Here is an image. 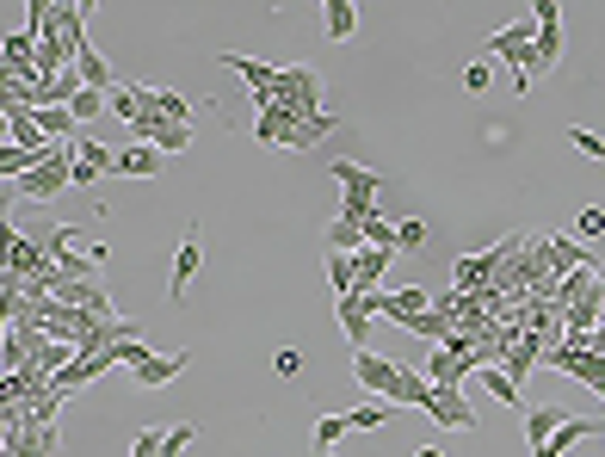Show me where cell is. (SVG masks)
<instances>
[{
	"mask_svg": "<svg viewBox=\"0 0 605 457\" xmlns=\"http://www.w3.org/2000/svg\"><path fill=\"white\" fill-rule=\"evenodd\" d=\"M352 433V420L346 414H322V420H315V457H334V445Z\"/></svg>",
	"mask_w": 605,
	"mask_h": 457,
	"instance_id": "cell-21",
	"label": "cell"
},
{
	"mask_svg": "<svg viewBox=\"0 0 605 457\" xmlns=\"http://www.w3.org/2000/svg\"><path fill=\"white\" fill-rule=\"evenodd\" d=\"M365 248H389V254H396V223H389V217H371V223H365Z\"/></svg>",
	"mask_w": 605,
	"mask_h": 457,
	"instance_id": "cell-28",
	"label": "cell"
},
{
	"mask_svg": "<svg viewBox=\"0 0 605 457\" xmlns=\"http://www.w3.org/2000/svg\"><path fill=\"white\" fill-rule=\"evenodd\" d=\"M278 371H284V377L303 371V353H297V346H284V353H278Z\"/></svg>",
	"mask_w": 605,
	"mask_h": 457,
	"instance_id": "cell-33",
	"label": "cell"
},
{
	"mask_svg": "<svg viewBox=\"0 0 605 457\" xmlns=\"http://www.w3.org/2000/svg\"><path fill=\"white\" fill-rule=\"evenodd\" d=\"M328 173L340 180V217H346V223H371V217H377V186H383V173H377V167H359V161H328Z\"/></svg>",
	"mask_w": 605,
	"mask_h": 457,
	"instance_id": "cell-2",
	"label": "cell"
},
{
	"mask_svg": "<svg viewBox=\"0 0 605 457\" xmlns=\"http://www.w3.org/2000/svg\"><path fill=\"white\" fill-rule=\"evenodd\" d=\"M62 451V433L44 427V433H0V457H56Z\"/></svg>",
	"mask_w": 605,
	"mask_h": 457,
	"instance_id": "cell-9",
	"label": "cell"
},
{
	"mask_svg": "<svg viewBox=\"0 0 605 457\" xmlns=\"http://www.w3.org/2000/svg\"><path fill=\"white\" fill-rule=\"evenodd\" d=\"M562 427H568V414H562V408H531V414H525V445L538 451V445H550Z\"/></svg>",
	"mask_w": 605,
	"mask_h": 457,
	"instance_id": "cell-11",
	"label": "cell"
},
{
	"mask_svg": "<svg viewBox=\"0 0 605 457\" xmlns=\"http://www.w3.org/2000/svg\"><path fill=\"white\" fill-rule=\"evenodd\" d=\"M426 420H433V433H451V427H476V408L464 390H433V408H426Z\"/></svg>",
	"mask_w": 605,
	"mask_h": 457,
	"instance_id": "cell-7",
	"label": "cell"
},
{
	"mask_svg": "<svg viewBox=\"0 0 605 457\" xmlns=\"http://www.w3.org/2000/svg\"><path fill=\"white\" fill-rule=\"evenodd\" d=\"M568 143H575L581 155H593V161H605V136H593V130H581V124L568 130Z\"/></svg>",
	"mask_w": 605,
	"mask_h": 457,
	"instance_id": "cell-31",
	"label": "cell"
},
{
	"mask_svg": "<svg viewBox=\"0 0 605 457\" xmlns=\"http://www.w3.org/2000/svg\"><path fill=\"white\" fill-rule=\"evenodd\" d=\"M155 167H161V155H155L149 143H136V149H124V155H118V173H124V180H149Z\"/></svg>",
	"mask_w": 605,
	"mask_h": 457,
	"instance_id": "cell-22",
	"label": "cell"
},
{
	"mask_svg": "<svg viewBox=\"0 0 605 457\" xmlns=\"http://www.w3.org/2000/svg\"><path fill=\"white\" fill-rule=\"evenodd\" d=\"M359 260V297H371L383 285V272H389V248H365V254H352Z\"/></svg>",
	"mask_w": 605,
	"mask_h": 457,
	"instance_id": "cell-20",
	"label": "cell"
},
{
	"mask_svg": "<svg viewBox=\"0 0 605 457\" xmlns=\"http://www.w3.org/2000/svg\"><path fill=\"white\" fill-rule=\"evenodd\" d=\"M322 19H328V38L334 44H352V31H359V7H352V0H328Z\"/></svg>",
	"mask_w": 605,
	"mask_h": 457,
	"instance_id": "cell-16",
	"label": "cell"
},
{
	"mask_svg": "<svg viewBox=\"0 0 605 457\" xmlns=\"http://www.w3.org/2000/svg\"><path fill=\"white\" fill-rule=\"evenodd\" d=\"M31 118H38L44 124V136H50V143H81V124H75V112H68V105H44V112H31Z\"/></svg>",
	"mask_w": 605,
	"mask_h": 457,
	"instance_id": "cell-14",
	"label": "cell"
},
{
	"mask_svg": "<svg viewBox=\"0 0 605 457\" xmlns=\"http://www.w3.org/2000/svg\"><path fill=\"white\" fill-rule=\"evenodd\" d=\"M68 173H75V186H93V180H105V173H99V167H87L81 155H75V167H68Z\"/></svg>",
	"mask_w": 605,
	"mask_h": 457,
	"instance_id": "cell-34",
	"label": "cell"
},
{
	"mask_svg": "<svg viewBox=\"0 0 605 457\" xmlns=\"http://www.w3.org/2000/svg\"><path fill=\"white\" fill-rule=\"evenodd\" d=\"M389 402H402V408H433V377H420L414 365H402V383H396V396H389Z\"/></svg>",
	"mask_w": 605,
	"mask_h": 457,
	"instance_id": "cell-13",
	"label": "cell"
},
{
	"mask_svg": "<svg viewBox=\"0 0 605 457\" xmlns=\"http://www.w3.org/2000/svg\"><path fill=\"white\" fill-rule=\"evenodd\" d=\"M322 241H328V254H365V223H346V217H334Z\"/></svg>",
	"mask_w": 605,
	"mask_h": 457,
	"instance_id": "cell-17",
	"label": "cell"
},
{
	"mask_svg": "<svg viewBox=\"0 0 605 457\" xmlns=\"http://www.w3.org/2000/svg\"><path fill=\"white\" fill-rule=\"evenodd\" d=\"M130 130H136L155 155H186V149H192V124H167V118H155V112H142Z\"/></svg>",
	"mask_w": 605,
	"mask_h": 457,
	"instance_id": "cell-6",
	"label": "cell"
},
{
	"mask_svg": "<svg viewBox=\"0 0 605 457\" xmlns=\"http://www.w3.org/2000/svg\"><path fill=\"white\" fill-rule=\"evenodd\" d=\"M389 408H396V402H359V408L346 414V420H352V433H377L383 420H389Z\"/></svg>",
	"mask_w": 605,
	"mask_h": 457,
	"instance_id": "cell-24",
	"label": "cell"
},
{
	"mask_svg": "<svg viewBox=\"0 0 605 457\" xmlns=\"http://www.w3.org/2000/svg\"><path fill=\"white\" fill-rule=\"evenodd\" d=\"M408 334H420V340H457V322H451V315H439V309H426V315H408V322H402Z\"/></svg>",
	"mask_w": 605,
	"mask_h": 457,
	"instance_id": "cell-15",
	"label": "cell"
},
{
	"mask_svg": "<svg viewBox=\"0 0 605 457\" xmlns=\"http://www.w3.org/2000/svg\"><path fill=\"white\" fill-rule=\"evenodd\" d=\"M75 68H81V81H87L93 93H112V87H118V75H112V62H105V56H99L93 44L81 50V62H75Z\"/></svg>",
	"mask_w": 605,
	"mask_h": 457,
	"instance_id": "cell-18",
	"label": "cell"
},
{
	"mask_svg": "<svg viewBox=\"0 0 605 457\" xmlns=\"http://www.w3.org/2000/svg\"><path fill=\"white\" fill-rule=\"evenodd\" d=\"M186 359L192 353H161V359H149V365L136 371V390H161V383H173V377L186 371Z\"/></svg>",
	"mask_w": 605,
	"mask_h": 457,
	"instance_id": "cell-12",
	"label": "cell"
},
{
	"mask_svg": "<svg viewBox=\"0 0 605 457\" xmlns=\"http://www.w3.org/2000/svg\"><path fill=\"white\" fill-rule=\"evenodd\" d=\"M198 439V427L192 420H180V427H167V445H161V457H186V445Z\"/></svg>",
	"mask_w": 605,
	"mask_h": 457,
	"instance_id": "cell-29",
	"label": "cell"
},
{
	"mask_svg": "<svg viewBox=\"0 0 605 457\" xmlns=\"http://www.w3.org/2000/svg\"><path fill=\"white\" fill-rule=\"evenodd\" d=\"M488 75H494V68H488V56H482V62H470V68H464V87H470V93H482V87H488Z\"/></svg>",
	"mask_w": 605,
	"mask_h": 457,
	"instance_id": "cell-32",
	"label": "cell"
},
{
	"mask_svg": "<svg viewBox=\"0 0 605 457\" xmlns=\"http://www.w3.org/2000/svg\"><path fill=\"white\" fill-rule=\"evenodd\" d=\"M142 112H155L167 124H192V99L173 93V87H142Z\"/></svg>",
	"mask_w": 605,
	"mask_h": 457,
	"instance_id": "cell-10",
	"label": "cell"
},
{
	"mask_svg": "<svg viewBox=\"0 0 605 457\" xmlns=\"http://www.w3.org/2000/svg\"><path fill=\"white\" fill-rule=\"evenodd\" d=\"M352 377H359V390H365L371 402H389V396H396V383H402V365L365 346V353H352Z\"/></svg>",
	"mask_w": 605,
	"mask_h": 457,
	"instance_id": "cell-4",
	"label": "cell"
},
{
	"mask_svg": "<svg viewBox=\"0 0 605 457\" xmlns=\"http://www.w3.org/2000/svg\"><path fill=\"white\" fill-rule=\"evenodd\" d=\"M204 272V229L198 223H186V235H180V254H173V272H167V297L180 303L186 291H192V278Z\"/></svg>",
	"mask_w": 605,
	"mask_h": 457,
	"instance_id": "cell-5",
	"label": "cell"
},
{
	"mask_svg": "<svg viewBox=\"0 0 605 457\" xmlns=\"http://www.w3.org/2000/svg\"><path fill=\"white\" fill-rule=\"evenodd\" d=\"M605 235V210L599 204H581L575 210V241H599Z\"/></svg>",
	"mask_w": 605,
	"mask_h": 457,
	"instance_id": "cell-27",
	"label": "cell"
},
{
	"mask_svg": "<svg viewBox=\"0 0 605 457\" xmlns=\"http://www.w3.org/2000/svg\"><path fill=\"white\" fill-rule=\"evenodd\" d=\"M334 315H340V328L352 340V353H365V346H371V303L352 291V297H334Z\"/></svg>",
	"mask_w": 605,
	"mask_h": 457,
	"instance_id": "cell-8",
	"label": "cell"
},
{
	"mask_svg": "<svg viewBox=\"0 0 605 457\" xmlns=\"http://www.w3.org/2000/svg\"><path fill=\"white\" fill-rule=\"evenodd\" d=\"M531 19H538V38H531V62H525V75L538 81V75H550L556 56H562V7H556V0H531Z\"/></svg>",
	"mask_w": 605,
	"mask_h": 457,
	"instance_id": "cell-3",
	"label": "cell"
},
{
	"mask_svg": "<svg viewBox=\"0 0 605 457\" xmlns=\"http://www.w3.org/2000/svg\"><path fill=\"white\" fill-rule=\"evenodd\" d=\"M81 161L99 167V173H118V149H105L99 136H81Z\"/></svg>",
	"mask_w": 605,
	"mask_h": 457,
	"instance_id": "cell-25",
	"label": "cell"
},
{
	"mask_svg": "<svg viewBox=\"0 0 605 457\" xmlns=\"http://www.w3.org/2000/svg\"><path fill=\"white\" fill-rule=\"evenodd\" d=\"M414 457H445V451H439V445H420V451H414Z\"/></svg>",
	"mask_w": 605,
	"mask_h": 457,
	"instance_id": "cell-35",
	"label": "cell"
},
{
	"mask_svg": "<svg viewBox=\"0 0 605 457\" xmlns=\"http://www.w3.org/2000/svg\"><path fill=\"white\" fill-rule=\"evenodd\" d=\"M68 112H75V124H93L99 112H112V93H93V87H87L75 105H68Z\"/></svg>",
	"mask_w": 605,
	"mask_h": 457,
	"instance_id": "cell-26",
	"label": "cell"
},
{
	"mask_svg": "<svg viewBox=\"0 0 605 457\" xmlns=\"http://www.w3.org/2000/svg\"><path fill=\"white\" fill-rule=\"evenodd\" d=\"M402 248H426V223H420V217L396 223V254H402Z\"/></svg>",
	"mask_w": 605,
	"mask_h": 457,
	"instance_id": "cell-30",
	"label": "cell"
},
{
	"mask_svg": "<svg viewBox=\"0 0 605 457\" xmlns=\"http://www.w3.org/2000/svg\"><path fill=\"white\" fill-rule=\"evenodd\" d=\"M7 136L19 149H50V136H44V124L31 118V112H7Z\"/></svg>",
	"mask_w": 605,
	"mask_h": 457,
	"instance_id": "cell-19",
	"label": "cell"
},
{
	"mask_svg": "<svg viewBox=\"0 0 605 457\" xmlns=\"http://www.w3.org/2000/svg\"><path fill=\"white\" fill-rule=\"evenodd\" d=\"M482 383H488V396L501 402V408H519V383H513L501 365H488V371H482Z\"/></svg>",
	"mask_w": 605,
	"mask_h": 457,
	"instance_id": "cell-23",
	"label": "cell"
},
{
	"mask_svg": "<svg viewBox=\"0 0 605 457\" xmlns=\"http://www.w3.org/2000/svg\"><path fill=\"white\" fill-rule=\"evenodd\" d=\"M334 112L328 118H315V124H303V118H291L284 105H266L260 112V124H254V143H266V149H315L322 136H334Z\"/></svg>",
	"mask_w": 605,
	"mask_h": 457,
	"instance_id": "cell-1",
	"label": "cell"
}]
</instances>
